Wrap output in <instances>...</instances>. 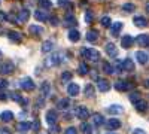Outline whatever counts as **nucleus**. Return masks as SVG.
<instances>
[{
	"label": "nucleus",
	"instance_id": "f257e3e1",
	"mask_svg": "<svg viewBox=\"0 0 149 134\" xmlns=\"http://www.w3.org/2000/svg\"><path fill=\"white\" fill-rule=\"evenodd\" d=\"M66 60H67V58H66V54H64V52H57L55 55L48 57L46 61H45V64H46L48 67H52V66H58V64H61V63H64Z\"/></svg>",
	"mask_w": 149,
	"mask_h": 134
},
{
	"label": "nucleus",
	"instance_id": "f03ea898",
	"mask_svg": "<svg viewBox=\"0 0 149 134\" xmlns=\"http://www.w3.org/2000/svg\"><path fill=\"white\" fill-rule=\"evenodd\" d=\"M82 57L86 58L88 61L95 63V61L100 60V52H98L97 49H94V48H85V49L82 51Z\"/></svg>",
	"mask_w": 149,
	"mask_h": 134
},
{
	"label": "nucleus",
	"instance_id": "7ed1b4c3",
	"mask_svg": "<svg viewBox=\"0 0 149 134\" xmlns=\"http://www.w3.org/2000/svg\"><path fill=\"white\" fill-rule=\"evenodd\" d=\"M19 87H21L24 91H33V90L36 88V85H34V82L31 81V78H24V79L19 81Z\"/></svg>",
	"mask_w": 149,
	"mask_h": 134
},
{
	"label": "nucleus",
	"instance_id": "20e7f679",
	"mask_svg": "<svg viewBox=\"0 0 149 134\" xmlns=\"http://www.w3.org/2000/svg\"><path fill=\"white\" fill-rule=\"evenodd\" d=\"M131 88H133V85L130 82H127V81H118V82H115V90L116 91H128Z\"/></svg>",
	"mask_w": 149,
	"mask_h": 134
},
{
	"label": "nucleus",
	"instance_id": "39448f33",
	"mask_svg": "<svg viewBox=\"0 0 149 134\" xmlns=\"http://www.w3.org/2000/svg\"><path fill=\"white\" fill-rule=\"evenodd\" d=\"M134 42H136V39L133 37V36L125 34V36H124V37L121 39V46L127 49V48H131V46H133V43H134Z\"/></svg>",
	"mask_w": 149,
	"mask_h": 134
},
{
	"label": "nucleus",
	"instance_id": "423d86ee",
	"mask_svg": "<svg viewBox=\"0 0 149 134\" xmlns=\"http://www.w3.org/2000/svg\"><path fill=\"white\" fill-rule=\"evenodd\" d=\"M79 91H81V88H79V85L78 83H69L67 85V94L70 95V97H76V95H79Z\"/></svg>",
	"mask_w": 149,
	"mask_h": 134
},
{
	"label": "nucleus",
	"instance_id": "0eeeda50",
	"mask_svg": "<svg viewBox=\"0 0 149 134\" xmlns=\"http://www.w3.org/2000/svg\"><path fill=\"white\" fill-rule=\"evenodd\" d=\"M12 72H14V63L12 61H5L0 66V73H3V75H9Z\"/></svg>",
	"mask_w": 149,
	"mask_h": 134
},
{
	"label": "nucleus",
	"instance_id": "6e6552de",
	"mask_svg": "<svg viewBox=\"0 0 149 134\" xmlns=\"http://www.w3.org/2000/svg\"><path fill=\"white\" fill-rule=\"evenodd\" d=\"M76 116L82 121H85L86 118H90V112H88V109H86L85 106H79L76 109Z\"/></svg>",
	"mask_w": 149,
	"mask_h": 134
},
{
	"label": "nucleus",
	"instance_id": "1a4fd4ad",
	"mask_svg": "<svg viewBox=\"0 0 149 134\" xmlns=\"http://www.w3.org/2000/svg\"><path fill=\"white\" fill-rule=\"evenodd\" d=\"M57 119H58V116H57V112L54 110V109H51V110L46 112V122L49 125H54L57 122Z\"/></svg>",
	"mask_w": 149,
	"mask_h": 134
},
{
	"label": "nucleus",
	"instance_id": "9d476101",
	"mask_svg": "<svg viewBox=\"0 0 149 134\" xmlns=\"http://www.w3.org/2000/svg\"><path fill=\"white\" fill-rule=\"evenodd\" d=\"M136 43L139 46H148L149 45V34H139L136 37Z\"/></svg>",
	"mask_w": 149,
	"mask_h": 134
},
{
	"label": "nucleus",
	"instance_id": "9b49d317",
	"mask_svg": "<svg viewBox=\"0 0 149 134\" xmlns=\"http://www.w3.org/2000/svg\"><path fill=\"white\" fill-rule=\"evenodd\" d=\"M122 70H125V72H133L134 70V63H133V60L131 58H125V60H122Z\"/></svg>",
	"mask_w": 149,
	"mask_h": 134
},
{
	"label": "nucleus",
	"instance_id": "f8f14e48",
	"mask_svg": "<svg viewBox=\"0 0 149 134\" xmlns=\"http://www.w3.org/2000/svg\"><path fill=\"white\" fill-rule=\"evenodd\" d=\"M122 27H124V24H122L121 21H116L115 24H112V27H110L112 36H113V37H116V36L119 34V31L122 30Z\"/></svg>",
	"mask_w": 149,
	"mask_h": 134
},
{
	"label": "nucleus",
	"instance_id": "ddd939ff",
	"mask_svg": "<svg viewBox=\"0 0 149 134\" xmlns=\"http://www.w3.org/2000/svg\"><path fill=\"white\" fill-rule=\"evenodd\" d=\"M104 49H106V54H107L109 57H112V58H115V57L118 55V49H116V46H115L113 43H107Z\"/></svg>",
	"mask_w": 149,
	"mask_h": 134
},
{
	"label": "nucleus",
	"instance_id": "4468645a",
	"mask_svg": "<svg viewBox=\"0 0 149 134\" xmlns=\"http://www.w3.org/2000/svg\"><path fill=\"white\" fill-rule=\"evenodd\" d=\"M136 60L140 63V64H146L148 63V60H149V55L143 51H137L136 52Z\"/></svg>",
	"mask_w": 149,
	"mask_h": 134
},
{
	"label": "nucleus",
	"instance_id": "2eb2a0df",
	"mask_svg": "<svg viewBox=\"0 0 149 134\" xmlns=\"http://www.w3.org/2000/svg\"><path fill=\"white\" fill-rule=\"evenodd\" d=\"M34 18H36L37 21L43 22V21L49 19V15L46 14V10H45V9H43V10H36V12H34Z\"/></svg>",
	"mask_w": 149,
	"mask_h": 134
},
{
	"label": "nucleus",
	"instance_id": "dca6fc26",
	"mask_svg": "<svg viewBox=\"0 0 149 134\" xmlns=\"http://www.w3.org/2000/svg\"><path fill=\"white\" fill-rule=\"evenodd\" d=\"M67 37H69V40H72V42H78V40L81 39V33H79L78 30L72 28V30H69V33H67Z\"/></svg>",
	"mask_w": 149,
	"mask_h": 134
},
{
	"label": "nucleus",
	"instance_id": "f3484780",
	"mask_svg": "<svg viewBox=\"0 0 149 134\" xmlns=\"http://www.w3.org/2000/svg\"><path fill=\"white\" fill-rule=\"evenodd\" d=\"M133 21H134V24H136L137 27H146V26H148V19H146L145 17H142V15H136Z\"/></svg>",
	"mask_w": 149,
	"mask_h": 134
},
{
	"label": "nucleus",
	"instance_id": "a211bd4d",
	"mask_svg": "<svg viewBox=\"0 0 149 134\" xmlns=\"http://www.w3.org/2000/svg\"><path fill=\"white\" fill-rule=\"evenodd\" d=\"M29 17H30V12H29V9H22V10H19L17 21H18V22H26V21L29 19Z\"/></svg>",
	"mask_w": 149,
	"mask_h": 134
},
{
	"label": "nucleus",
	"instance_id": "6ab92c4d",
	"mask_svg": "<svg viewBox=\"0 0 149 134\" xmlns=\"http://www.w3.org/2000/svg\"><path fill=\"white\" fill-rule=\"evenodd\" d=\"M97 87H98V90L103 91V92H106V91H109V90H110V85H109V82H107L106 79H98Z\"/></svg>",
	"mask_w": 149,
	"mask_h": 134
},
{
	"label": "nucleus",
	"instance_id": "aec40b11",
	"mask_svg": "<svg viewBox=\"0 0 149 134\" xmlns=\"http://www.w3.org/2000/svg\"><path fill=\"white\" fill-rule=\"evenodd\" d=\"M78 24V21H76V18H74V15L72 14V12H69V14L66 15V26L67 27H74Z\"/></svg>",
	"mask_w": 149,
	"mask_h": 134
},
{
	"label": "nucleus",
	"instance_id": "412c9836",
	"mask_svg": "<svg viewBox=\"0 0 149 134\" xmlns=\"http://www.w3.org/2000/svg\"><path fill=\"white\" fill-rule=\"evenodd\" d=\"M107 127H109L110 130H116V128L121 127V121L116 119V118H112V119L107 121Z\"/></svg>",
	"mask_w": 149,
	"mask_h": 134
},
{
	"label": "nucleus",
	"instance_id": "4be33fe9",
	"mask_svg": "<svg viewBox=\"0 0 149 134\" xmlns=\"http://www.w3.org/2000/svg\"><path fill=\"white\" fill-rule=\"evenodd\" d=\"M107 112L112 113V115H118V113H122V112H124V109H122L119 104H113V106L107 107Z\"/></svg>",
	"mask_w": 149,
	"mask_h": 134
},
{
	"label": "nucleus",
	"instance_id": "5701e85b",
	"mask_svg": "<svg viewBox=\"0 0 149 134\" xmlns=\"http://www.w3.org/2000/svg\"><path fill=\"white\" fill-rule=\"evenodd\" d=\"M8 37H9L12 42H17V43H19L21 39H22L21 34H19L18 31H9V33H8Z\"/></svg>",
	"mask_w": 149,
	"mask_h": 134
},
{
	"label": "nucleus",
	"instance_id": "b1692460",
	"mask_svg": "<svg viewBox=\"0 0 149 134\" xmlns=\"http://www.w3.org/2000/svg\"><path fill=\"white\" fill-rule=\"evenodd\" d=\"M54 49V42L52 40H46V42H43V45H42V52H51Z\"/></svg>",
	"mask_w": 149,
	"mask_h": 134
},
{
	"label": "nucleus",
	"instance_id": "393cba45",
	"mask_svg": "<svg viewBox=\"0 0 149 134\" xmlns=\"http://www.w3.org/2000/svg\"><path fill=\"white\" fill-rule=\"evenodd\" d=\"M0 119H2L3 122H10V121L14 119V113L9 112V110H6V112H3L2 115H0Z\"/></svg>",
	"mask_w": 149,
	"mask_h": 134
},
{
	"label": "nucleus",
	"instance_id": "a878e982",
	"mask_svg": "<svg viewBox=\"0 0 149 134\" xmlns=\"http://www.w3.org/2000/svg\"><path fill=\"white\" fill-rule=\"evenodd\" d=\"M93 122H94V125L100 127V125H103L104 119H103V116H102L100 113H95V115H93Z\"/></svg>",
	"mask_w": 149,
	"mask_h": 134
},
{
	"label": "nucleus",
	"instance_id": "bb28decb",
	"mask_svg": "<svg viewBox=\"0 0 149 134\" xmlns=\"http://www.w3.org/2000/svg\"><path fill=\"white\" fill-rule=\"evenodd\" d=\"M29 31H30L31 34L39 36V34H43V27H39V26H30Z\"/></svg>",
	"mask_w": 149,
	"mask_h": 134
},
{
	"label": "nucleus",
	"instance_id": "cd10ccee",
	"mask_svg": "<svg viewBox=\"0 0 149 134\" xmlns=\"http://www.w3.org/2000/svg\"><path fill=\"white\" fill-rule=\"evenodd\" d=\"M136 109H137L139 112H146L148 110V103L143 101V100H139L137 103H136Z\"/></svg>",
	"mask_w": 149,
	"mask_h": 134
},
{
	"label": "nucleus",
	"instance_id": "c85d7f7f",
	"mask_svg": "<svg viewBox=\"0 0 149 134\" xmlns=\"http://www.w3.org/2000/svg\"><path fill=\"white\" fill-rule=\"evenodd\" d=\"M69 106H70V101H69L67 99H61V100H58V103H57V107H58V109H61V110L67 109Z\"/></svg>",
	"mask_w": 149,
	"mask_h": 134
},
{
	"label": "nucleus",
	"instance_id": "c756f323",
	"mask_svg": "<svg viewBox=\"0 0 149 134\" xmlns=\"http://www.w3.org/2000/svg\"><path fill=\"white\" fill-rule=\"evenodd\" d=\"M97 39H98V33L95 30L88 31V34H86V40H88V42H95Z\"/></svg>",
	"mask_w": 149,
	"mask_h": 134
},
{
	"label": "nucleus",
	"instance_id": "7c9ffc66",
	"mask_svg": "<svg viewBox=\"0 0 149 134\" xmlns=\"http://www.w3.org/2000/svg\"><path fill=\"white\" fill-rule=\"evenodd\" d=\"M40 91L43 95H49V92H51V85H49V82H43L40 85Z\"/></svg>",
	"mask_w": 149,
	"mask_h": 134
},
{
	"label": "nucleus",
	"instance_id": "2f4dec72",
	"mask_svg": "<svg viewBox=\"0 0 149 134\" xmlns=\"http://www.w3.org/2000/svg\"><path fill=\"white\" fill-rule=\"evenodd\" d=\"M33 128V124L31 122H19L18 124V130L19 131H29Z\"/></svg>",
	"mask_w": 149,
	"mask_h": 134
},
{
	"label": "nucleus",
	"instance_id": "473e14b6",
	"mask_svg": "<svg viewBox=\"0 0 149 134\" xmlns=\"http://www.w3.org/2000/svg\"><path fill=\"white\" fill-rule=\"evenodd\" d=\"M102 69H103V70L107 73V75H112V73H115V69H113V66H110V64H109V63H106V61L102 64Z\"/></svg>",
	"mask_w": 149,
	"mask_h": 134
},
{
	"label": "nucleus",
	"instance_id": "72a5a7b5",
	"mask_svg": "<svg viewBox=\"0 0 149 134\" xmlns=\"http://www.w3.org/2000/svg\"><path fill=\"white\" fill-rule=\"evenodd\" d=\"M81 130H82L84 134H93V127H91V124L84 122V124L81 125Z\"/></svg>",
	"mask_w": 149,
	"mask_h": 134
},
{
	"label": "nucleus",
	"instance_id": "f704fd0d",
	"mask_svg": "<svg viewBox=\"0 0 149 134\" xmlns=\"http://www.w3.org/2000/svg\"><path fill=\"white\" fill-rule=\"evenodd\" d=\"M88 70H90V69H88V64H86V63H81V64H79V70H78L79 75H82V76L86 75V73H88Z\"/></svg>",
	"mask_w": 149,
	"mask_h": 134
},
{
	"label": "nucleus",
	"instance_id": "c9c22d12",
	"mask_svg": "<svg viewBox=\"0 0 149 134\" xmlns=\"http://www.w3.org/2000/svg\"><path fill=\"white\" fill-rule=\"evenodd\" d=\"M39 6L42 9H49L52 6V3H51V0H39Z\"/></svg>",
	"mask_w": 149,
	"mask_h": 134
},
{
	"label": "nucleus",
	"instance_id": "e433bc0d",
	"mask_svg": "<svg viewBox=\"0 0 149 134\" xmlns=\"http://www.w3.org/2000/svg\"><path fill=\"white\" fill-rule=\"evenodd\" d=\"M85 95L86 97H93L94 95V87H93V85H86V87H85Z\"/></svg>",
	"mask_w": 149,
	"mask_h": 134
},
{
	"label": "nucleus",
	"instance_id": "4c0bfd02",
	"mask_svg": "<svg viewBox=\"0 0 149 134\" xmlns=\"http://www.w3.org/2000/svg\"><path fill=\"white\" fill-rule=\"evenodd\" d=\"M122 9L125 10V12H128V14H131V12H134V9H136V6L133 5V3H125L122 6Z\"/></svg>",
	"mask_w": 149,
	"mask_h": 134
},
{
	"label": "nucleus",
	"instance_id": "58836bf2",
	"mask_svg": "<svg viewBox=\"0 0 149 134\" xmlns=\"http://www.w3.org/2000/svg\"><path fill=\"white\" fill-rule=\"evenodd\" d=\"M139 100H140V95H139V92H131V94H130V101H133V103L136 104Z\"/></svg>",
	"mask_w": 149,
	"mask_h": 134
},
{
	"label": "nucleus",
	"instance_id": "ea45409f",
	"mask_svg": "<svg viewBox=\"0 0 149 134\" xmlns=\"http://www.w3.org/2000/svg\"><path fill=\"white\" fill-rule=\"evenodd\" d=\"M110 22H112V21H110L109 17H103V18H102V26H103V27H110Z\"/></svg>",
	"mask_w": 149,
	"mask_h": 134
},
{
	"label": "nucleus",
	"instance_id": "a19ab883",
	"mask_svg": "<svg viewBox=\"0 0 149 134\" xmlns=\"http://www.w3.org/2000/svg\"><path fill=\"white\" fill-rule=\"evenodd\" d=\"M61 79H63V82H67L72 79V73L70 72H64L63 75H61Z\"/></svg>",
	"mask_w": 149,
	"mask_h": 134
},
{
	"label": "nucleus",
	"instance_id": "79ce46f5",
	"mask_svg": "<svg viewBox=\"0 0 149 134\" xmlns=\"http://www.w3.org/2000/svg\"><path fill=\"white\" fill-rule=\"evenodd\" d=\"M64 134H78V131H76V128H73V127H69L66 131H64Z\"/></svg>",
	"mask_w": 149,
	"mask_h": 134
},
{
	"label": "nucleus",
	"instance_id": "37998d69",
	"mask_svg": "<svg viewBox=\"0 0 149 134\" xmlns=\"http://www.w3.org/2000/svg\"><path fill=\"white\" fill-rule=\"evenodd\" d=\"M5 88H8V81L0 79V90H5Z\"/></svg>",
	"mask_w": 149,
	"mask_h": 134
},
{
	"label": "nucleus",
	"instance_id": "c03bdc74",
	"mask_svg": "<svg viewBox=\"0 0 149 134\" xmlns=\"http://www.w3.org/2000/svg\"><path fill=\"white\" fill-rule=\"evenodd\" d=\"M6 19H8V15L5 14V12L0 10V22H3V21H6Z\"/></svg>",
	"mask_w": 149,
	"mask_h": 134
},
{
	"label": "nucleus",
	"instance_id": "a18cd8bd",
	"mask_svg": "<svg viewBox=\"0 0 149 134\" xmlns=\"http://www.w3.org/2000/svg\"><path fill=\"white\" fill-rule=\"evenodd\" d=\"M43 101H45V100H43V95H42V97H40V99H39V100H37V101H36V106H37V107H42V104H43Z\"/></svg>",
	"mask_w": 149,
	"mask_h": 134
},
{
	"label": "nucleus",
	"instance_id": "49530a36",
	"mask_svg": "<svg viewBox=\"0 0 149 134\" xmlns=\"http://www.w3.org/2000/svg\"><path fill=\"white\" fill-rule=\"evenodd\" d=\"M58 131H60V128L55 125V127H51V131H49V133H51V134H58Z\"/></svg>",
	"mask_w": 149,
	"mask_h": 134
},
{
	"label": "nucleus",
	"instance_id": "de8ad7c7",
	"mask_svg": "<svg viewBox=\"0 0 149 134\" xmlns=\"http://www.w3.org/2000/svg\"><path fill=\"white\" fill-rule=\"evenodd\" d=\"M85 21H86V22H91V21H93V15L90 14V12L85 15Z\"/></svg>",
	"mask_w": 149,
	"mask_h": 134
},
{
	"label": "nucleus",
	"instance_id": "09e8293b",
	"mask_svg": "<svg viewBox=\"0 0 149 134\" xmlns=\"http://www.w3.org/2000/svg\"><path fill=\"white\" fill-rule=\"evenodd\" d=\"M0 134H10L8 128H0Z\"/></svg>",
	"mask_w": 149,
	"mask_h": 134
},
{
	"label": "nucleus",
	"instance_id": "8fccbe9b",
	"mask_svg": "<svg viewBox=\"0 0 149 134\" xmlns=\"http://www.w3.org/2000/svg\"><path fill=\"white\" fill-rule=\"evenodd\" d=\"M51 24H52V26H57V24H58V18L55 17V18H51Z\"/></svg>",
	"mask_w": 149,
	"mask_h": 134
},
{
	"label": "nucleus",
	"instance_id": "3c124183",
	"mask_svg": "<svg viewBox=\"0 0 149 134\" xmlns=\"http://www.w3.org/2000/svg\"><path fill=\"white\" fill-rule=\"evenodd\" d=\"M134 134H146V133H145V131H143L142 128H137V130L134 131Z\"/></svg>",
	"mask_w": 149,
	"mask_h": 134
},
{
	"label": "nucleus",
	"instance_id": "603ef678",
	"mask_svg": "<svg viewBox=\"0 0 149 134\" xmlns=\"http://www.w3.org/2000/svg\"><path fill=\"white\" fill-rule=\"evenodd\" d=\"M8 99V95L5 92H0V100H6Z\"/></svg>",
	"mask_w": 149,
	"mask_h": 134
},
{
	"label": "nucleus",
	"instance_id": "864d4df0",
	"mask_svg": "<svg viewBox=\"0 0 149 134\" xmlns=\"http://www.w3.org/2000/svg\"><path fill=\"white\" fill-rule=\"evenodd\" d=\"M57 2H58V5H61V6H63V5H67V0H57Z\"/></svg>",
	"mask_w": 149,
	"mask_h": 134
},
{
	"label": "nucleus",
	"instance_id": "5fc2aeb1",
	"mask_svg": "<svg viewBox=\"0 0 149 134\" xmlns=\"http://www.w3.org/2000/svg\"><path fill=\"white\" fill-rule=\"evenodd\" d=\"M145 87H146V88H149V79H148V81L145 82Z\"/></svg>",
	"mask_w": 149,
	"mask_h": 134
},
{
	"label": "nucleus",
	"instance_id": "6e6d98bb",
	"mask_svg": "<svg viewBox=\"0 0 149 134\" xmlns=\"http://www.w3.org/2000/svg\"><path fill=\"white\" fill-rule=\"evenodd\" d=\"M146 10H148V14H149V2L146 3Z\"/></svg>",
	"mask_w": 149,
	"mask_h": 134
},
{
	"label": "nucleus",
	"instance_id": "4d7b16f0",
	"mask_svg": "<svg viewBox=\"0 0 149 134\" xmlns=\"http://www.w3.org/2000/svg\"><path fill=\"white\" fill-rule=\"evenodd\" d=\"M0 55H2V52H0Z\"/></svg>",
	"mask_w": 149,
	"mask_h": 134
}]
</instances>
